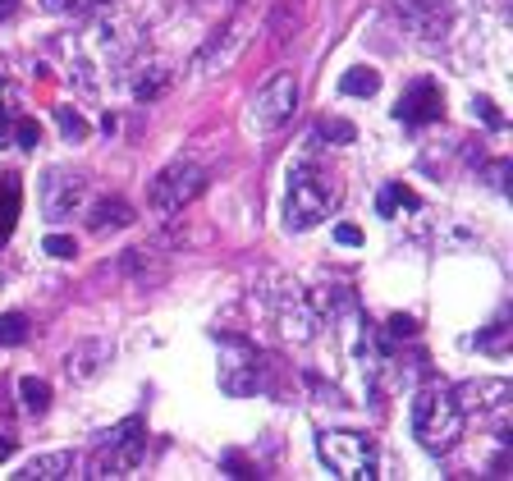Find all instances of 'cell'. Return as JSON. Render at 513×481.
Masks as SVG:
<instances>
[{
    "label": "cell",
    "mask_w": 513,
    "mask_h": 481,
    "mask_svg": "<svg viewBox=\"0 0 513 481\" xmlns=\"http://www.w3.org/2000/svg\"><path fill=\"white\" fill-rule=\"evenodd\" d=\"M463 404L449 385H422L413 394V440L426 454H449L463 436Z\"/></svg>",
    "instance_id": "obj_1"
},
{
    "label": "cell",
    "mask_w": 513,
    "mask_h": 481,
    "mask_svg": "<svg viewBox=\"0 0 513 481\" xmlns=\"http://www.w3.org/2000/svg\"><path fill=\"white\" fill-rule=\"evenodd\" d=\"M335 179L312 161H298L289 165V188H284V230H317L321 220L330 216L335 207Z\"/></svg>",
    "instance_id": "obj_2"
},
{
    "label": "cell",
    "mask_w": 513,
    "mask_h": 481,
    "mask_svg": "<svg viewBox=\"0 0 513 481\" xmlns=\"http://www.w3.org/2000/svg\"><path fill=\"white\" fill-rule=\"evenodd\" d=\"M335 321V294H317V289H303V285H289L275 303V326L289 344H307L317 339L321 326Z\"/></svg>",
    "instance_id": "obj_3"
},
{
    "label": "cell",
    "mask_w": 513,
    "mask_h": 481,
    "mask_svg": "<svg viewBox=\"0 0 513 481\" xmlns=\"http://www.w3.org/2000/svg\"><path fill=\"white\" fill-rule=\"evenodd\" d=\"M202 188H207V165L197 156H175L147 188V207L152 216H179Z\"/></svg>",
    "instance_id": "obj_4"
},
{
    "label": "cell",
    "mask_w": 513,
    "mask_h": 481,
    "mask_svg": "<svg viewBox=\"0 0 513 481\" xmlns=\"http://www.w3.org/2000/svg\"><path fill=\"white\" fill-rule=\"evenodd\" d=\"M142 459H147V422L142 417H124L120 427L97 440L88 477H129V472H138Z\"/></svg>",
    "instance_id": "obj_5"
},
{
    "label": "cell",
    "mask_w": 513,
    "mask_h": 481,
    "mask_svg": "<svg viewBox=\"0 0 513 481\" xmlns=\"http://www.w3.org/2000/svg\"><path fill=\"white\" fill-rule=\"evenodd\" d=\"M317 454L339 481H372L376 477V440L362 431H321Z\"/></svg>",
    "instance_id": "obj_6"
},
{
    "label": "cell",
    "mask_w": 513,
    "mask_h": 481,
    "mask_svg": "<svg viewBox=\"0 0 513 481\" xmlns=\"http://www.w3.org/2000/svg\"><path fill=\"white\" fill-rule=\"evenodd\" d=\"M294 106H298V78L289 74V69H280V74L266 78L262 88H257V97H252V106H248V129L275 133L280 124L294 120Z\"/></svg>",
    "instance_id": "obj_7"
},
{
    "label": "cell",
    "mask_w": 513,
    "mask_h": 481,
    "mask_svg": "<svg viewBox=\"0 0 513 481\" xmlns=\"http://www.w3.org/2000/svg\"><path fill=\"white\" fill-rule=\"evenodd\" d=\"M88 207V179L74 175V170H46L42 179V211L51 225H65V220H74L78 211Z\"/></svg>",
    "instance_id": "obj_8"
},
{
    "label": "cell",
    "mask_w": 513,
    "mask_h": 481,
    "mask_svg": "<svg viewBox=\"0 0 513 481\" xmlns=\"http://www.w3.org/2000/svg\"><path fill=\"white\" fill-rule=\"evenodd\" d=\"M248 37H252V14H239L225 33H216L207 46H202V51L193 55V69H197V74H220L225 65H234V55L248 46Z\"/></svg>",
    "instance_id": "obj_9"
},
{
    "label": "cell",
    "mask_w": 513,
    "mask_h": 481,
    "mask_svg": "<svg viewBox=\"0 0 513 481\" xmlns=\"http://www.w3.org/2000/svg\"><path fill=\"white\" fill-rule=\"evenodd\" d=\"M257 381H262L257 349H252V344H239V339H230V344H225V358H220V390L234 394V399H243V394L257 390Z\"/></svg>",
    "instance_id": "obj_10"
},
{
    "label": "cell",
    "mask_w": 513,
    "mask_h": 481,
    "mask_svg": "<svg viewBox=\"0 0 513 481\" xmlns=\"http://www.w3.org/2000/svg\"><path fill=\"white\" fill-rule=\"evenodd\" d=\"M440 110H445V92H440L436 78H417L413 88L399 97L394 106V120L408 124V129H426V124L440 120Z\"/></svg>",
    "instance_id": "obj_11"
},
{
    "label": "cell",
    "mask_w": 513,
    "mask_h": 481,
    "mask_svg": "<svg viewBox=\"0 0 513 481\" xmlns=\"http://www.w3.org/2000/svg\"><path fill=\"white\" fill-rule=\"evenodd\" d=\"M74 454L69 449H55V454H37V459H28L14 477L19 481H60V477H74Z\"/></svg>",
    "instance_id": "obj_12"
},
{
    "label": "cell",
    "mask_w": 513,
    "mask_h": 481,
    "mask_svg": "<svg viewBox=\"0 0 513 481\" xmlns=\"http://www.w3.org/2000/svg\"><path fill=\"white\" fill-rule=\"evenodd\" d=\"M106 358H110V344H106V339H88V344H78V349L65 358L69 381H92V376L101 372V362H106Z\"/></svg>",
    "instance_id": "obj_13"
},
{
    "label": "cell",
    "mask_w": 513,
    "mask_h": 481,
    "mask_svg": "<svg viewBox=\"0 0 513 481\" xmlns=\"http://www.w3.org/2000/svg\"><path fill=\"white\" fill-rule=\"evenodd\" d=\"M454 394H459L463 413H468V408H504L509 381H481V385H468V390H454Z\"/></svg>",
    "instance_id": "obj_14"
},
{
    "label": "cell",
    "mask_w": 513,
    "mask_h": 481,
    "mask_svg": "<svg viewBox=\"0 0 513 481\" xmlns=\"http://www.w3.org/2000/svg\"><path fill=\"white\" fill-rule=\"evenodd\" d=\"M92 230H124V225H133V207L129 202H120V197H101L97 207H92Z\"/></svg>",
    "instance_id": "obj_15"
},
{
    "label": "cell",
    "mask_w": 513,
    "mask_h": 481,
    "mask_svg": "<svg viewBox=\"0 0 513 481\" xmlns=\"http://www.w3.org/2000/svg\"><path fill=\"white\" fill-rule=\"evenodd\" d=\"M19 179L14 175H0V243L10 239L14 220H19Z\"/></svg>",
    "instance_id": "obj_16"
},
{
    "label": "cell",
    "mask_w": 513,
    "mask_h": 481,
    "mask_svg": "<svg viewBox=\"0 0 513 481\" xmlns=\"http://www.w3.org/2000/svg\"><path fill=\"white\" fill-rule=\"evenodd\" d=\"M339 92H344V97H376V92H381V74H376V69H349V74L339 78Z\"/></svg>",
    "instance_id": "obj_17"
},
{
    "label": "cell",
    "mask_w": 513,
    "mask_h": 481,
    "mask_svg": "<svg viewBox=\"0 0 513 481\" xmlns=\"http://www.w3.org/2000/svg\"><path fill=\"white\" fill-rule=\"evenodd\" d=\"M19 399H23V413L42 417L46 408H51V385L37 381V376H23V381H19Z\"/></svg>",
    "instance_id": "obj_18"
},
{
    "label": "cell",
    "mask_w": 513,
    "mask_h": 481,
    "mask_svg": "<svg viewBox=\"0 0 513 481\" xmlns=\"http://www.w3.org/2000/svg\"><path fill=\"white\" fill-rule=\"evenodd\" d=\"M165 83H170V69H165V65H147L138 78H133V97H138V101H156L165 92Z\"/></svg>",
    "instance_id": "obj_19"
},
{
    "label": "cell",
    "mask_w": 513,
    "mask_h": 481,
    "mask_svg": "<svg viewBox=\"0 0 513 481\" xmlns=\"http://www.w3.org/2000/svg\"><path fill=\"white\" fill-rule=\"evenodd\" d=\"M399 207H417V197H413V188H404V184H390L381 193V202H376V211H381L385 220H394V211Z\"/></svg>",
    "instance_id": "obj_20"
},
{
    "label": "cell",
    "mask_w": 513,
    "mask_h": 481,
    "mask_svg": "<svg viewBox=\"0 0 513 481\" xmlns=\"http://www.w3.org/2000/svg\"><path fill=\"white\" fill-rule=\"evenodd\" d=\"M55 120H60V133H65V143H83L88 138V120L69 106H55Z\"/></svg>",
    "instance_id": "obj_21"
},
{
    "label": "cell",
    "mask_w": 513,
    "mask_h": 481,
    "mask_svg": "<svg viewBox=\"0 0 513 481\" xmlns=\"http://www.w3.org/2000/svg\"><path fill=\"white\" fill-rule=\"evenodd\" d=\"M23 339H28V317L23 312L0 317V344H23Z\"/></svg>",
    "instance_id": "obj_22"
},
{
    "label": "cell",
    "mask_w": 513,
    "mask_h": 481,
    "mask_svg": "<svg viewBox=\"0 0 513 481\" xmlns=\"http://www.w3.org/2000/svg\"><path fill=\"white\" fill-rule=\"evenodd\" d=\"M10 133H14V143H19L23 152H33V147L42 143V124H37V120H14Z\"/></svg>",
    "instance_id": "obj_23"
},
{
    "label": "cell",
    "mask_w": 513,
    "mask_h": 481,
    "mask_svg": "<svg viewBox=\"0 0 513 481\" xmlns=\"http://www.w3.org/2000/svg\"><path fill=\"white\" fill-rule=\"evenodd\" d=\"M51 14H88L97 10V5H106V0H42Z\"/></svg>",
    "instance_id": "obj_24"
},
{
    "label": "cell",
    "mask_w": 513,
    "mask_h": 481,
    "mask_svg": "<svg viewBox=\"0 0 513 481\" xmlns=\"http://www.w3.org/2000/svg\"><path fill=\"white\" fill-rule=\"evenodd\" d=\"M46 252H51V257H60V262H69V257H74V239H65V234H46V243H42Z\"/></svg>",
    "instance_id": "obj_25"
},
{
    "label": "cell",
    "mask_w": 513,
    "mask_h": 481,
    "mask_svg": "<svg viewBox=\"0 0 513 481\" xmlns=\"http://www.w3.org/2000/svg\"><path fill=\"white\" fill-rule=\"evenodd\" d=\"M317 138H339V143H353V124H344V120H326L317 129Z\"/></svg>",
    "instance_id": "obj_26"
},
{
    "label": "cell",
    "mask_w": 513,
    "mask_h": 481,
    "mask_svg": "<svg viewBox=\"0 0 513 481\" xmlns=\"http://www.w3.org/2000/svg\"><path fill=\"white\" fill-rule=\"evenodd\" d=\"M10 129H14V115H10V97H5V83H0V147L10 143Z\"/></svg>",
    "instance_id": "obj_27"
},
{
    "label": "cell",
    "mask_w": 513,
    "mask_h": 481,
    "mask_svg": "<svg viewBox=\"0 0 513 481\" xmlns=\"http://www.w3.org/2000/svg\"><path fill=\"white\" fill-rule=\"evenodd\" d=\"M472 115H481V120L491 124V129H500V110H495V101H486V97H477V106H472Z\"/></svg>",
    "instance_id": "obj_28"
},
{
    "label": "cell",
    "mask_w": 513,
    "mask_h": 481,
    "mask_svg": "<svg viewBox=\"0 0 513 481\" xmlns=\"http://www.w3.org/2000/svg\"><path fill=\"white\" fill-rule=\"evenodd\" d=\"M335 239L344 243V248H358V243H362V230H358V225H339Z\"/></svg>",
    "instance_id": "obj_29"
},
{
    "label": "cell",
    "mask_w": 513,
    "mask_h": 481,
    "mask_svg": "<svg viewBox=\"0 0 513 481\" xmlns=\"http://www.w3.org/2000/svg\"><path fill=\"white\" fill-rule=\"evenodd\" d=\"M10 454H14V431H10V427H0V463L10 459Z\"/></svg>",
    "instance_id": "obj_30"
},
{
    "label": "cell",
    "mask_w": 513,
    "mask_h": 481,
    "mask_svg": "<svg viewBox=\"0 0 513 481\" xmlns=\"http://www.w3.org/2000/svg\"><path fill=\"white\" fill-rule=\"evenodd\" d=\"M14 10H19V0H0V19H10Z\"/></svg>",
    "instance_id": "obj_31"
}]
</instances>
